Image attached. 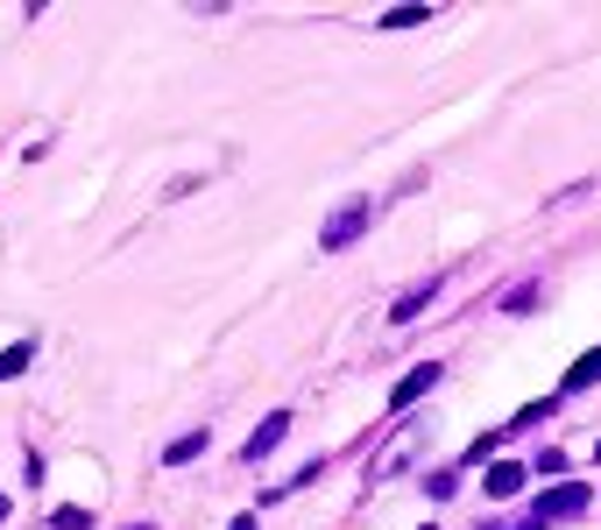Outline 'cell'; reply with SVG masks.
I'll return each mask as SVG.
<instances>
[{
  "label": "cell",
  "instance_id": "ba28073f",
  "mask_svg": "<svg viewBox=\"0 0 601 530\" xmlns=\"http://www.w3.org/2000/svg\"><path fill=\"white\" fill-rule=\"evenodd\" d=\"M28 361H36V340H14L8 354H0V382H14V375H22Z\"/></svg>",
  "mask_w": 601,
  "mask_h": 530
},
{
  "label": "cell",
  "instance_id": "52a82bcc",
  "mask_svg": "<svg viewBox=\"0 0 601 530\" xmlns=\"http://www.w3.org/2000/svg\"><path fill=\"white\" fill-rule=\"evenodd\" d=\"M432 297H439V283H417V291H403V297H397V311H389V318L403 326V318H417V311L432 305Z\"/></svg>",
  "mask_w": 601,
  "mask_h": 530
},
{
  "label": "cell",
  "instance_id": "9c48e42d",
  "mask_svg": "<svg viewBox=\"0 0 601 530\" xmlns=\"http://www.w3.org/2000/svg\"><path fill=\"white\" fill-rule=\"evenodd\" d=\"M199 452H205V432H191V438H177V446L163 452V460H170V467H185V460H199Z\"/></svg>",
  "mask_w": 601,
  "mask_h": 530
},
{
  "label": "cell",
  "instance_id": "30bf717a",
  "mask_svg": "<svg viewBox=\"0 0 601 530\" xmlns=\"http://www.w3.org/2000/svg\"><path fill=\"white\" fill-rule=\"evenodd\" d=\"M417 22H432V8H397V14H382V28H417Z\"/></svg>",
  "mask_w": 601,
  "mask_h": 530
},
{
  "label": "cell",
  "instance_id": "277c9868",
  "mask_svg": "<svg viewBox=\"0 0 601 530\" xmlns=\"http://www.w3.org/2000/svg\"><path fill=\"white\" fill-rule=\"evenodd\" d=\"M594 495L580 488V481H559V488H545V517H580Z\"/></svg>",
  "mask_w": 601,
  "mask_h": 530
},
{
  "label": "cell",
  "instance_id": "7c38bea8",
  "mask_svg": "<svg viewBox=\"0 0 601 530\" xmlns=\"http://www.w3.org/2000/svg\"><path fill=\"white\" fill-rule=\"evenodd\" d=\"M227 530H262V523H255V509H248V517H234V523H227Z\"/></svg>",
  "mask_w": 601,
  "mask_h": 530
},
{
  "label": "cell",
  "instance_id": "6da1fadb",
  "mask_svg": "<svg viewBox=\"0 0 601 530\" xmlns=\"http://www.w3.org/2000/svg\"><path fill=\"white\" fill-rule=\"evenodd\" d=\"M361 226H368V199H347L333 220H326L319 240H326V248H347V240H361Z\"/></svg>",
  "mask_w": 601,
  "mask_h": 530
},
{
  "label": "cell",
  "instance_id": "5bb4252c",
  "mask_svg": "<svg viewBox=\"0 0 601 530\" xmlns=\"http://www.w3.org/2000/svg\"><path fill=\"white\" fill-rule=\"evenodd\" d=\"M425 530H432V523H425Z\"/></svg>",
  "mask_w": 601,
  "mask_h": 530
},
{
  "label": "cell",
  "instance_id": "4fadbf2b",
  "mask_svg": "<svg viewBox=\"0 0 601 530\" xmlns=\"http://www.w3.org/2000/svg\"><path fill=\"white\" fill-rule=\"evenodd\" d=\"M128 530H149V523H128Z\"/></svg>",
  "mask_w": 601,
  "mask_h": 530
},
{
  "label": "cell",
  "instance_id": "3957f363",
  "mask_svg": "<svg viewBox=\"0 0 601 530\" xmlns=\"http://www.w3.org/2000/svg\"><path fill=\"white\" fill-rule=\"evenodd\" d=\"M283 432H291V417H262V424H255V432H248V446H240V460H269V452H276L283 446Z\"/></svg>",
  "mask_w": 601,
  "mask_h": 530
},
{
  "label": "cell",
  "instance_id": "8fae6325",
  "mask_svg": "<svg viewBox=\"0 0 601 530\" xmlns=\"http://www.w3.org/2000/svg\"><path fill=\"white\" fill-rule=\"evenodd\" d=\"M566 460H574V452H538V460H531V467H538V474H545V481H552V474H566Z\"/></svg>",
  "mask_w": 601,
  "mask_h": 530
},
{
  "label": "cell",
  "instance_id": "8992f818",
  "mask_svg": "<svg viewBox=\"0 0 601 530\" xmlns=\"http://www.w3.org/2000/svg\"><path fill=\"white\" fill-rule=\"evenodd\" d=\"M517 488H523V467L517 460H488V495H495V503H509Z\"/></svg>",
  "mask_w": 601,
  "mask_h": 530
},
{
  "label": "cell",
  "instance_id": "5b68a950",
  "mask_svg": "<svg viewBox=\"0 0 601 530\" xmlns=\"http://www.w3.org/2000/svg\"><path fill=\"white\" fill-rule=\"evenodd\" d=\"M601 382V346H588V354L566 368V382H559V397H580V389H594Z\"/></svg>",
  "mask_w": 601,
  "mask_h": 530
},
{
  "label": "cell",
  "instance_id": "7a4b0ae2",
  "mask_svg": "<svg viewBox=\"0 0 601 530\" xmlns=\"http://www.w3.org/2000/svg\"><path fill=\"white\" fill-rule=\"evenodd\" d=\"M432 389H439V361H425V368L403 375V382L389 389V411H411V403H417V397H432Z\"/></svg>",
  "mask_w": 601,
  "mask_h": 530
}]
</instances>
